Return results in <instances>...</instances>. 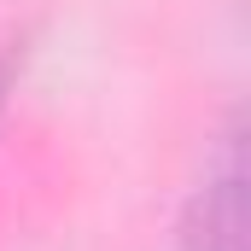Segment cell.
Listing matches in <instances>:
<instances>
[{
    "label": "cell",
    "instance_id": "6da1fadb",
    "mask_svg": "<svg viewBox=\"0 0 251 251\" xmlns=\"http://www.w3.org/2000/svg\"><path fill=\"white\" fill-rule=\"evenodd\" d=\"M246 117L228 111L204 146V164L193 176L181 216H176V251H246Z\"/></svg>",
    "mask_w": 251,
    "mask_h": 251
},
{
    "label": "cell",
    "instance_id": "7a4b0ae2",
    "mask_svg": "<svg viewBox=\"0 0 251 251\" xmlns=\"http://www.w3.org/2000/svg\"><path fill=\"white\" fill-rule=\"evenodd\" d=\"M29 59H35V29H12V35H0V123H6V111L18 105V94H24Z\"/></svg>",
    "mask_w": 251,
    "mask_h": 251
}]
</instances>
